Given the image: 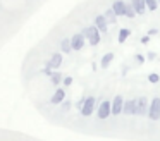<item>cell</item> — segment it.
<instances>
[{"label": "cell", "mask_w": 160, "mask_h": 141, "mask_svg": "<svg viewBox=\"0 0 160 141\" xmlns=\"http://www.w3.org/2000/svg\"><path fill=\"white\" fill-rule=\"evenodd\" d=\"M83 34L88 38L91 47H97L100 43V31H98L97 26H90V28H84L83 29Z\"/></svg>", "instance_id": "1"}, {"label": "cell", "mask_w": 160, "mask_h": 141, "mask_svg": "<svg viewBox=\"0 0 160 141\" xmlns=\"http://www.w3.org/2000/svg\"><path fill=\"white\" fill-rule=\"evenodd\" d=\"M98 119H107V117L112 115V102H108V100H105V102L100 103V107H98V112H97Z\"/></svg>", "instance_id": "2"}, {"label": "cell", "mask_w": 160, "mask_h": 141, "mask_svg": "<svg viewBox=\"0 0 160 141\" xmlns=\"http://www.w3.org/2000/svg\"><path fill=\"white\" fill-rule=\"evenodd\" d=\"M148 117L152 120H158L160 119V98H153L148 108Z\"/></svg>", "instance_id": "3"}, {"label": "cell", "mask_w": 160, "mask_h": 141, "mask_svg": "<svg viewBox=\"0 0 160 141\" xmlns=\"http://www.w3.org/2000/svg\"><path fill=\"white\" fill-rule=\"evenodd\" d=\"M95 103H97V100H95L93 96L84 98V105H83V108H81V113H83L84 117H90L91 113L95 112Z\"/></svg>", "instance_id": "4"}, {"label": "cell", "mask_w": 160, "mask_h": 141, "mask_svg": "<svg viewBox=\"0 0 160 141\" xmlns=\"http://www.w3.org/2000/svg\"><path fill=\"white\" fill-rule=\"evenodd\" d=\"M122 113L126 115H136L138 113V102L136 100H124V108H122Z\"/></svg>", "instance_id": "5"}, {"label": "cell", "mask_w": 160, "mask_h": 141, "mask_svg": "<svg viewBox=\"0 0 160 141\" xmlns=\"http://www.w3.org/2000/svg\"><path fill=\"white\" fill-rule=\"evenodd\" d=\"M124 108V98L121 95H117L114 100H112V115H119Z\"/></svg>", "instance_id": "6"}, {"label": "cell", "mask_w": 160, "mask_h": 141, "mask_svg": "<svg viewBox=\"0 0 160 141\" xmlns=\"http://www.w3.org/2000/svg\"><path fill=\"white\" fill-rule=\"evenodd\" d=\"M71 47L72 50H81L84 47V34L83 33H76L72 38H71Z\"/></svg>", "instance_id": "7"}, {"label": "cell", "mask_w": 160, "mask_h": 141, "mask_svg": "<svg viewBox=\"0 0 160 141\" xmlns=\"http://www.w3.org/2000/svg\"><path fill=\"white\" fill-rule=\"evenodd\" d=\"M60 65H62V55L60 53H52L50 60L47 62V67L48 69H59Z\"/></svg>", "instance_id": "8"}, {"label": "cell", "mask_w": 160, "mask_h": 141, "mask_svg": "<svg viewBox=\"0 0 160 141\" xmlns=\"http://www.w3.org/2000/svg\"><path fill=\"white\" fill-rule=\"evenodd\" d=\"M112 10L115 12V16H126V2L124 0H115L112 3Z\"/></svg>", "instance_id": "9"}, {"label": "cell", "mask_w": 160, "mask_h": 141, "mask_svg": "<svg viewBox=\"0 0 160 141\" xmlns=\"http://www.w3.org/2000/svg\"><path fill=\"white\" fill-rule=\"evenodd\" d=\"M136 102H138V113H136V115H146V112H148V108H150L148 100H146L145 96H139Z\"/></svg>", "instance_id": "10"}, {"label": "cell", "mask_w": 160, "mask_h": 141, "mask_svg": "<svg viewBox=\"0 0 160 141\" xmlns=\"http://www.w3.org/2000/svg\"><path fill=\"white\" fill-rule=\"evenodd\" d=\"M95 26L98 28V31H100V33H107L108 23H107V19L103 17V14H100V16L95 17Z\"/></svg>", "instance_id": "11"}, {"label": "cell", "mask_w": 160, "mask_h": 141, "mask_svg": "<svg viewBox=\"0 0 160 141\" xmlns=\"http://www.w3.org/2000/svg\"><path fill=\"white\" fill-rule=\"evenodd\" d=\"M64 98H66V91H64V88H59V89H57V91L52 95L50 103H52V105H59L60 102H64Z\"/></svg>", "instance_id": "12"}, {"label": "cell", "mask_w": 160, "mask_h": 141, "mask_svg": "<svg viewBox=\"0 0 160 141\" xmlns=\"http://www.w3.org/2000/svg\"><path fill=\"white\" fill-rule=\"evenodd\" d=\"M131 3H132V7H134L136 14L143 16V14L146 12V3H145V0H131Z\"/></svg>", "instance_id": "13"}, {"label": "cell", "mask_w": 160, "mask_h": 141, "mask_svg": "<svg viewBox=\"0 0 160 141\" xmlns=\"http://www.w3.org/2000/svg\"><path fill=\"white\" fill-rule=\"evenodd\" d=\"M103 17L107 19L108 24H114V23H115V17H117V16H115V12L112 10V7H110V9H107V10L103 12Z\"/></svg>", "instance_id": "14"}, {"label": "cell", "mask_w": 160, "mask_h": 141, "mask_svg": "<svg viewBox=\"0 0 160 141\" xmlns=\"http://www.w3.org/2000/svg\"><path fill=\"white\" fill-rule=\"evenodd\" d=\"M129 34H131V29H128V28H122V29L119 31V43H124V41L128 40Z\"/></svg>", "instance_id": "15"}, {"label": "cell", "mask_w": 160, "mask_h": 141, "mask_svg": "<svg viewBox=\"0 0 160 141\" xmlns=\"http://www.w3.org/2000/svg\"><path fill=\"white\" fill-rule=\"evenodd\" d=\"M60 48H62V52H64V53H69V52L72 50V47H71V40L64 38V40L60 41Z\"/></svg>", "instance_id": "16"}, {"label": "cell", "mask_w": 160, "mask_h": 141, "mask_svg": "<svg viewBox=\"0 0 160 141\" xmlns=\"http://www.w3.org/2000/svg\"><path fill=\"white\" fill-rule=\"evenodd\" d=\"M126 16L129 17V19H134V16H136V10H134V7H132V3L131 2H126Z\"/></svg>", "instance_id": "17"}, {"label": "cell", "mask_w": 160, "mask_h": 141, "mask_svg": "<svg viewBox=\"0 0 160 141\" xmlns=\"http://www.w3.org/2000/svg\"><path fill=\"white\" fill-rule=\"evenodd\" d=\"M114 58V53H107V55H103V58H102V67H107L108 64H110V60Z\"/></svg>", "instance_id": "18"}, {"label": "cell", "mask_w": 160, "mask_h": 141, "mask_svg": "<svg viewBox=\"0 0 160 141\" xmlns=\"http://www.w3.org/2000/svg\"><path fill=\"white\" fill-rule=\"evenodd\" d=\"M60 81H62V74L60 72H53L52 74V84H60Z\"/></svg>", "instance_id": "19"}, {"label": "cell", "mask_w": 160, "mask_h": 141, "mask_svg": "<svg viewBox=\"0 0 160 141\" xmlns=\"http://www.w3.org/2000/svg\"><path fill=\"white\" fill-rule=\"evenodd\" d=\"M146 7H148V10H157V7H158V2L157 0H145Z\"/></svg>", "instance_id": "20"}, {"label": "cell", "mask_w": 160, "mask_h": 141, "mask_svg": "<svg viewBox=\"0 0 160 141\" xmlns=\"http://www.w3.org/2000/svg\"><path fill=\"white\" fill-rule=\"evenodd\" d=\"M148 81L152 83V84H155V83L160 81V76H158V74H150V76H148Z\"/></svg>", "instance_id": "21"}, {"label": "cell", "mask_w": 160, "mask_h": 141, "mask_svg": "<svg viewBox=\"0 0 160 141\" xmlns=\"http://www.w3.org/2000/svg\"><path fill=\"white\" fill-rule=\"evenodd\" d=\"M71 84H72V78H71V76L64 78V86H71Z\"/></svg>", "instance_id": "22"}, {"label": "cell", "mask_w": 160, "mask_h": 141, "mask_svg": "<svg viewBox=\"0 0 160 141\" xmlns=\"http://www.w3.org/2000/svg\"><path fill=\"white\" fill-rule=\"evenodd\" d=\"M62 108H64V110H66V112H67V110L71 108V103H69V102H66V103H64V105H62Z\"/></svg>", "instance_id": "23"}, {"label": "cell", "mask_w": 160, "mask_h": 141, "mask_svg": "<svg viewBox=\"0 0 160 141\" xmlns=\"http://www.w3.org/2000/svg\"><path fill=\"white\" fill-rule=\"evenodd\" d=\"M148 41H150L148 36H143V38H141V43H148Z\"/></svg>", "instance_id": "24"}, {"label": "cell", "mask_w": 160, "mask_h": 141, "mask_svg": "<svg viewBox=\"0 0 160 141\" xmlns=\"http://www.w3.org/2000/svg\"><path fill=\"white\" fill-rule=\"evenodd\" d=\"M158 2H160V0H158Z\"/></svg>", "instance_id": "25"}]
</instances>
